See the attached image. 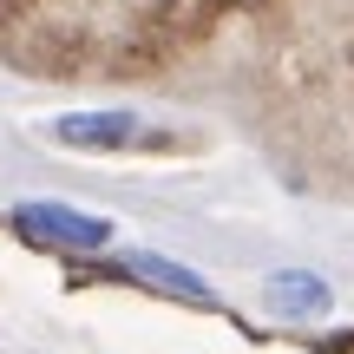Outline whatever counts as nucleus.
I'll list each match as a JSON object with an SVG mask.
<instances>
[{"label":"nucleus","instance_id":"obj_2","mask_svg":"<svg viewBox=\"0 0 354 354\" xmlns=\"http://www.w3.org/2000/svg\"><path fill=\"white\" fill-rule=\"evenodd\" d=\"M112 269H118V276H131V282H145V289H158V295H171V302H190V308H216V289L197 276V269L171 263V256H151V250H125Z\"/></svg>","mask_w":354,"mask_h":354},{"label":"nucleus","instance_id":"obj_1","mask_svg":"<svg viewBox=\"0 0 354 354\" xmlns=\"http://www.w3.org/2000/svg\"><path fill=\"white\" fill-rule=\"evenodd\" d=\"M13 230L39 250H66V256H99L112 243V216H92L79 203H53V197L13 203Z\"/></svg>","mask_w":354,"mask_h":354},{"label":"nucleus","instance_id":"obj_3","mask_svg":"<svg viewBox=\"0 0 354 354\" xmlns=\"http://www.w3.org/2000/svg\"><path fill=\"white\" fill-rule=\"evenodd\" d=\"M53 145H79V151H125V145L145 138V118L138 112H66L46 125Z\"/></svg>","mask_w":354,"mask_h":354},{"label":"nucleus","instance_id":"obj_4","mask_svg":"<svg viewBox=\"0 0 354 354\" xmlns=\"http://www.w3.org/2000/svg\"><path fill=\"white\" fill-rule=\"evenodd\" d=\"M263 302H269V315H282V322H315V315L335 308V289L322 276H308V269H282V276L263 282Z\"/></svg>","mask_w":354,"mask_h":354}]
</instances>
